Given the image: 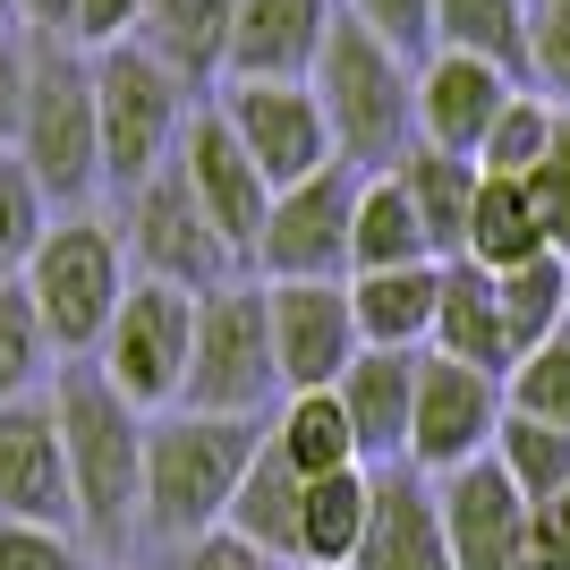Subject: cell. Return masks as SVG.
<instances>
[{"label":"cell","mask_w":570,"mask_h":570,"mask_svg":"<svg viewBox=\"0 0 570 570\" xmlns=\"http://www.w3.org/2000/svg\"><path fill=\"white\" fill-rule=\"evenodd\" d=\"M511 95H520V77H502L494 60L426 51V60H417V145L476 163V145L494 137V119H502V102H511Z\"/></svg>","instance_id":"18"},{"label":"cell","mask_w":570,"mask_h":570,"mask_svg":"<svg viewBox=\"0 0 570 570\" xmlns=\"http://www.w3.org/2000/svg\"><path fill=\"white\" fill-rule=\"evenodd\" d=\"M434 502H443L452 570H537L528 562V502L494 460H469V469L434 476Z\"/></svg>","instance_id":"16"},{"label":"cell","mask_w":570,"mask_h":570,"mask_svg":"<svg viewBox=\"0 0 570 570\" xmlns=\"http://www.w3.org/2000/svg\"><path fill=\"white\" fill-rule=\"evenodd\" d=\"M341 0H238L230 26V69L222 86H315V60H324V35H333Z\"/></svg>","instance_id":"17"},{"label":"cell","mask_w":570,"mask_h":570,"mask_svg":"<svg viewBox=\"0 0 570 570\" xmlns=\"http://www.w3.org/2000/svg\"><path fill=\"white\" fill-rule=\"evenodd\" d=\"M264 443L289 460V476H298V485L341 476V469H366V460H357V434H350V417H341L333 392H289V401L264 417Z\"/></svg>","instance_id":"26"},{"label":"cell","mask_w":570,"mask_h":570,"mask_svg":"<svg viewBox=\"0 0 570 570\" xmlns=\"http://www.w3.org/2000/svg\"><path fill=\"white\" fill-rule=\"evenodd\" d=\"M43 375H51L43 315H35L26 282H0V401H26V392H43Z\"/></svg>","instance_id":"34"},{"label":"cell","mask_w":570,"mask_h":570,"mask_svg":"<svg viewBox=\"0 0 570 570\" xmlns=\"http://www.w3.org/2000/svg\"><path fill=\"white\" fill-rule=\"evenodd\" d=\"M528 562L537 570H570V485L528 511Z\"/></svg>","instance_id":"43"},{"label":"cell","mask_w":570,"mask_h":570,"mask_svg":"<svg viewBox=\"0 0 570 570\" xmlns=\"http://www.w3.org/2000/svg\"><path fill=\"white\" fill-rule=\"evenodd\" d=\"M18 163L43 188V205L86 214L102 188V119H95V60L77 43H26V119Z\"/></svg>","instance_id":"4"},{"label":"cell","mask_w":570,"mask_h":570,"mask_svg":"<svg viewBox=\"0 0 570 570\" xmlns=\"http://www.w3.org/2000/svg\"><path fill=\"white\" fill-rule=\"evenodd\" d=\"M434 51L494 60L528 86V0H434Z\"/></svg>","instance_id":"31"},{"label":"cell","mask_w":570,"mask_h":570,"mask_svg":"<svg viewBox=\"0 0 570 570\" xmlns=\"http://www.w3.org/2000/svg\"><path fill=\"white\" fill-rule=\"evenodd\" d=\"M434 298H443V264H409V273H357L350 315L366 350H426L434 341Z\"/></svg>","instance_id":"23"},{"label":"cell","mask_w":570,"mask_h":570,"mask_svg":"<svg viewBox=\"0 0 570 570\" xmlns=\"http://www.w3.org/2000/svg\"><path fill=\"white\" fill-rule=\"evenodd\" d=\"M230 26H238V0H145L137 43L154 51L188 95H214L222 69H230Z\"/></svg>","instance_id":"21"},{"label":"cell","mask_w":570,"mask_h":570,"mask_svg":"<svg viewBox=\"0 0 570 570\" xmlns=\"http://www.w3.org/2000/svg\"><path fill=\"white\" fill-rule=\"evenodd\" d=\"M434 357L476 366V375H511V333H502V298L494 273L476 264H443V298H434Z\"/></svg>","instance_id":"22"},{"label":"cell","mask_w":570,"mask_h":570,"mask_svg":"<svg viewBox=\"0 0 570 570\" xmlns=\"http://www.w3.org/2000/svg\"><path fill=\"white\" fill-rule=\"evenodd\" d=\"M18 119H26V43L0 35V154H18Z\"/></svg>","instance_id":"44"},{"label":"cell","mask_w":570,"mask_h":570,"mask_svg":"<svg viewBox=\"0 0 570 570\" xmlns=\"http://www.w3.org/2000/svg\"><path fill=\"white\" fill-rule=\"evenodd\" d=\"M553 119H562V102H546V95H511L502 102V119H494V137L476 145V170L485 179H528V170L546 163V145H553Z\"/></svg>","instance_id":"33"},{"label":"cell","mask_w":570,"mask_h":570,"mask_svg":"<svg viewBox=\"0 0 570 570\" xmlns=\"http://www.w3.org/2000/svg\"><path fill=\"white\" fill-rule=\"evenodd\" d=\"M196 95L154 60L145 43H111L95 51V119H102V179L119 196L145 188L154 170H170L179 137H188Z\"/></svg>","instance_id":"6"},{"label":"cell","mask_w":570,"mask_h":570,"mask_svg":"<svg viewBox=\"0 0 570 570\" xmlns=\"http://www.w3.org/2000/svg\"><path fill=\"white\" fill-rule=\"evenodd\" d=\"M315 102H324V128H333V163H350L357 179L392 170L417 145V69L350 18H333V35H324Z\"/></svg>","instance_id":"3"},{"label":"cell","mask_w":570,"mask_h":570,"mask_svg":"<svg viewBox=\"0 0 570 570\" xmlns=\"http://www.w3.org/2000/svg\"><path fill=\"white\" fill-rule=\"evenodd\" d=\"M264 324H273V375L289 392H333L357 366V315L350 282H264Z\"/></svg>","instance_id":"14"},{"label":"cell","mask_w":570,"mask_h":570,"mask_svg":"<svg viewBox=\"0 0 570 570\" xmlns=\"http://www.w3.org/2000/svg\"><path fill=\"white\" fill-rule=\"evenodd\" d=\"M298 502H307V485L289 476V460L264 443L256 460H247V476H238V502H230V537L238 546H256V553H273L282 570H298Z\"/></svg>","instance_id":"25"},{"label":"cell","mask_w":570,"mask_h":570,"mask_svg":"<svg viewBox=\"0 0 570 570\" xmlns=\"http://www.w3.org/2000/svg\"><path fill=\"white\" fill-rule=\"evenodd\" d=\"M205 102H214L222 128L247 145V163L264 170L273 196L298 188V179H315V170H333V128H324L315 86H238L230 77V86H214Z\"/></svg>","instance_id":"13"},{"label":"cell","mask_w":570,"mask_h":570,"mask_svg":"<svg viewBox=\"0 0 570 570\" xmlns=\"http://www.w3.org/2000/svg\"><path fill=\"white\" fill-rule=\"evenodd\" d=\"M392 179H401V196H409V214H417V230H426L434 264H460L469 205H476V179H485V170L460 163V154H434V145H409L401 163H392Z\"/></svg>","instance_id":"24"},{"label":"cell","mask_w":570,"mask_h":570,"mask_svg":"<svg viewBox=\"0 0 570 570\" xmlns=\"http://www.w3.org/2000/svg\"><path fill=\"white\" fill-rule=\"evenodd\" d=\"M528 256H546V230H537V205H528V188H520V179H476L460 264H476V273H520Z\"/></svg>","instance_id":"29"},{"label":"cell","mask_w":570,"mask_h":570,"mask_svg":"<svg viewBox=\"0 0 570 570\" xmlns=\"http://www.w3.org/2000/svg\"><path fill=\"white\" fill-rule=\"evenodd\" d=\"M409 264H434L426 230H417V214H409V196L392 170H375V179H357V214H350V282L357 273H409Z\"/></svg>","instance_id":"27"},{"label":"cell","mask_w":570,"mask_h":570,"mask_svg":"<svg viewBox=\"0 0 570 570\" xmlns=\"http://www.w3.org/2000/svg\"><path fill=\"white\" fill-rule=\"evenodd\" d=\"M119 247H128V273H137V282H163V289H179V298H214L222 282H247V273L230 264V247L214 238L205 205L188 196L179 163L154 170L145 188H128Z\"/></svg>","instance_id":"9"},{"label":"cell","mask_w":570,"mask_h":570,"mask_svg":"<svg viewBox=\"0 0 570 570\" xmlns=\"http://www.w3.org/2000/svg\"><path fill=\"white\" fill-rule=\"evenodd\" d=\"M179 179H188V196L205 205V222H214V238L230 247V264L256 282V247H264V214H273V188H264V170L247 163V145L222 128L214 102H196L188 111V137H179Z\"/></svg>","instance_id":"12"},{"label":"cell","mask_w":570,"mask_h":570,"mask_svg":"<svg viewBox=\"0 0 570 570\" xmlns=\"http://www.w3.org/2000/svg\"><path fill=\"white\" fill-rule=\"evenodd\" d=\"M528 9H537V0H528Z\"/></svg>","instance_id":"47"},{"label":"cell","mask_w":570,"mask_h":570,"mask_svg":"<svg viewBox=\"0 0 570 570\" xmlns=\"http://www.w3.org/2000/svg\"><path fill=\"white\" fill-rule=\"evenodd\" d=\"M0 570H95V553L69 528H18L0 520Z\"/></svg>","instance_id":"40"},{"label":"cell","mask_w":570,"mask_h":570,"mask_svg":"<svg viewBox=\"0 0 570 570\" xmlns=\"http://www.w3.org/2000/svg\"><path fill=\"white\" fill-rule=\"evenodd\" d=\"M502 417H511V392L502 375H476V366H452V357H417V409H409V460L417 476H452L469 460L494 452Z\"/></svg>","instance_id":"10"},{"label":"cell","mask_w":570,"mask_h":570,"mask_svg":"<svg viewBox=\"0 0 570 570\" xmlns=\"http://www.w3.org/2000/svg\"><path fill=\"white\" fill-rule=\"evenodd\" d=\"M528 95L570 111V0H537L528 9Z\"/></svg>","instance_id":"37"},{"label":"cell","mask_w":570,"mask_h":570,"mask_svg":"<svg viewBox=\"0 0 570 570\" xmlns=\"http://www.w3.org/2000/svg\"><path fill=\"white\" fill-rule=\"evenodd\" d=\"M179 409H196V417H273L282 409L264 282H222L214 298H196V350Z\"/></svg>","instance_id":"7"},{"label":"cell","mask_w":570,"mask_h":570,"mask_svg":"<svg viewBox=\"0 0 570 570\" xmlns=\"http://www.w3.org/2000/svg\"><path fill=\"white\" fill-rule=\"evenodd\" d=\"M528 205H537V230H546L553 256H570V111L553 119V145H546V163L520 179Z\"/></svg>","instance_id":"39"},{"label":"cell","mask_w":570,"mask_h":570,"mask_svg":"<svg viewBox=\"0 0 570 570\" xmlns=\"http://www.w3.org/2000/svg\"><path fill=\"white\" fill-rule=\"evenodd\" d=\"M69 9L77 0H18V18L35 26V43H69Z\"/></svg>","instance_id":"45"},{"label":"cell","mask_w":570,"mask_h":570,"mask_svg":"<svg viewBox=\"0 0 570 570\" xmlns=\"http://www.w3.org/2000/svg\"><path fill=\"white\" fill-rule=\"evenodd\" d=\"M494 298H502V333H511V366L528 350H546L553 333H570V256H528L520 273H494Z\"/></svg>","instance_id":"30"},{"label":"cell","mask_w":570,"mask_h":570,"mask_svg":"<svg viewBox=\"0 0 570 570\" xmlns=\"http://www.w3.org/2000/svg\"><path fill=\"white\" fill-rule=\"evenodd\" d=\"M128 247H119V222L102 214H60L43 230V247H35V264H26V298H35V315H43V341L51 357H95L102 333H111L119 298H128Z\"/></svg>","instance_id":"5"},{"label":"cell","mask_w":570,"mask_h":570,"mask_svg":"<svg viewBox=\"0 0 570 570\" xmlns=\"http://www.w3.org/2000/svg\"><path fill=\"white\" fill-rule=\"evenodd\" d=\"M163 570H282V562L256 553V546H238L230 528H214V537H196V546H170Z\"/></svg>","instance_id":"42"},{"label":"cell","mask_w":570,"mask_h":570,"mask_svg":"<svg viewBox=\"0 0 570 570\" xmlns=\"http://www.w3.org/2000/svg\"><path fill=\"white\" fill-rule=\"evenodd\" d=\"M350 570H452V537H443L434 476L375 469V502H366V537H357Z\"/></svg>","instance_id":"19"},{"label":"cell","mask_w":570,"mask_h":570,"mask_svg":"<svg viewBox=\"0 0 570 570\" xmlns=\"http://www.w3.org/2000/svg\"><path fill=\"white\" fill-rule=\"evenodd\" d=\"M51 417L69 452V494H77V537L95 553H119L137 537V494H145V426L137 409L102 383L95 357H77L51 375Z\"/></svg>","instance_id":"1"},{"label":"cell","mask_w":570,"mask_h":570,"mask_svg":"<svg viewBox=\"0 0 570 570\" xmlns=\"http://www.w3.org/2000/svg\"><path fill=\"white\" fill-rule=\"evenodd\" d=\"M341 18L366 26L383 51H401L409 69L434 51V0H341Z\"/></svg>","instance_id":"38"},{"label":"cell","mask_w":570,"mask_h":570,"mask_svg":"<svg viewBox=\"0 0 570 570\" xmlns=\"http://www.w3.org/2000/svg\"><path fill=\"white\" fill-rule=\"evenodd\" d=\"M350 214H357V170L333 163L273 196L256 247V282H350Z\"/></svg>","instance_id":"11"},{"label":"cell","mask_w":570,"mask_h":570,"mask_svg":"<svg viewBox=\"0 0 570 570\" xmlns=\"http://www.w3.org/2000/svg\"><path fill=\"white\" fill-rule=\"evenodd\" d=\"M43 230H51L43 188L26 179V163H18V154H0V282H26V264H35Z\"/></svg>","instance_id":"36"},{"label":"cell","mask_w":570,"mask_h":570,"mask_svg":"<svg viewBox=\"0 0 570 570\" xmlns=\"http://www.w3.org/2000/svg\"><path fill=\"white\" fill-rule=\"evenodd\" d=\"M188 350H196V298H179L163 282H128L95 366L137 417H170L188 392Z\"/></svg>","instance_id":"8"},{"label":"cell","mask_w":570,"mask_h":570,"mask_svg":"<svg viewBox=\"0 0 570 570\" xmlns=\"http://www.w3.org/2000/svg\"><path fill=\"white\" fill-rule=\"evenodd\" d=\"M137 26H145V0H77L69 43L95 60V51H111V43H137Z\"/></svg>","instance_id":"41"},{"label":"cell","mask_w":570,"mask_h":570,"mask_svg":"<svg viewBox=\"0 0 570 570\" xmlns=\"http://www.w3.org/2000/svg\"><path fill=\"white\" fill-rule=\"evenodd\" d=\"M366 502H375V469L315 476L298 502V570H350L366 537Z\"/></svg>","instance_id":"28"},{"label":"cell","mask_w":570,"mask_h":570,"mask_svg":"<svg viewBox=\"0 0 570 570\" xmlns=\"http://www.w3.org/2000/svg\"><path fill=\"white\" fill-rule=\"evenodd\" d=\"M417 357H426V350H417ZM417 357H409V350H357V366L333 383V401H341V417H350L357 460H366V469H401V460H409Z\"/></svg>","instance_id":"20"},{"label":"cell","mask_w":570,"mask_h":570,"mask_svg":"<svg viewBox=\"0 0 570 570\" xmlns=\"http://www.w3.org/2000/svg\"><path fill=\"white\" fill-rule=\"evenodd\" d=\"M494 460L511 485H520V502L537 511V502H553L570 485V434H553V426H537V417H502V434H494Z\"/></svg>","instance_id":"32"},{"label":"cell","mask_w":570,"mask_h":570,"mask_svg":"<svg viewBox=\"0 0 570 570\" xmlns=\"http://www.w3.org/2000/svg\"><path fill=\"white\" fill-rule=\"evenodd\" d=\"M264 452V417H196L170 409L145 426V494H137V537L154 546H196L230 520L238 476Z\"/></svg>","instance_id":"2"},{"label":"cell","mask_w":570,"mask_h":570,"mask_svg":"<svg viewBox=\"0 0 570 570\" xmlns=\"http://www.w3.org/2000/svg\"><path fill=\"white\" fill-rule=\"evenodd\" d=\"M0 520L69 528V537H77V494H69V452H60L51 392L0 401Z\"/></svg>","instance_id":"15"},{"label":"cell","mask_w":570,"mask_h":570,"mask_svg":"<svg viewBox=\"0 0 570 570\" xmlns=\"http://www.w3.org/2000/svg\"><path fill=\"white\" fill-rule=\"evenodd\" d=\"M9 26H18V0H0V35H9Z\"/></svg>","instance_id":"46"},{"label":"cell","mask_w":570,"mask_h":570,"mask_svg":"<svg viewBox=\"0 0 570 570\" xmlns=\"http://www.w3.org/2000/svg\"><path fill=\"white\" fill-rule=\"evenodd\" d=\"M502 392H511V417H537V426L570 434V333H553L546 350H528L502 375Z\"/></svg>","instance_id":"35"}]
</instances>
